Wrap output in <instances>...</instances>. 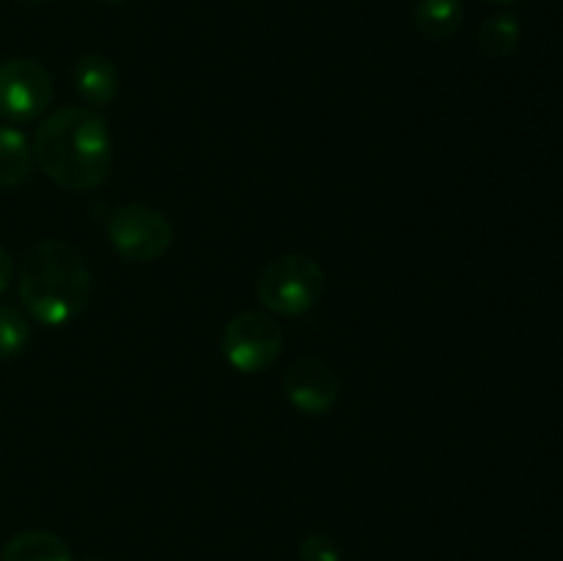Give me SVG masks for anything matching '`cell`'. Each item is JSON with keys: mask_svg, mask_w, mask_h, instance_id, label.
Returning <instances> with one entry per match:
<instances>
[{"mask_svg": "<svg viewBox=\"0 0 563 561\" xmlns=\"http://www.w3.org/2000/svg\"><path fill=\"white\" fill-rule=\"evenodd\" d=\"M33 160L44 176L69 193L97 190L113 168V138L104 116L69 105L53 110L33 132Z\"/></svg>", "mask_w": 563, "mask_h": 561, "instance_id": "6da1fadb", "label": "cell"}, {"mask_svg": "<svg viewBox=\"0 0 563 561\" xmlns=\"http://www.w3.org/2000/svg\"><path fill=\"white\" fill-rule=\"evenodd\" d=\"M91 267L75 245L64 240H38L16 267V292L27 317L44 328H66L91 300Z\"/></svg>", "mask_w": 563, "mask_h": 561, "instance_id": "7a4b0ae2", "label": "cell"}, {"mask_svg": "<svg viewBox=\"0 0 563 561\" xmlns=\"http://www.w3.org/2000/svg\"><path fill=\"white\" fill-rule=\"evenodd\" d=\"M324 270L306 253H286L273 258L256 280L258 302L278 317H302L324 295Z\"/></svg>", "mask_w": 563, "mask_h": 561, "instance_id": "3957f363", "label": "cell"}, {"mask_svg": "<svg viewBox=\"0 0 563 561\" xmlns=\"http://www.w3.org/2000/svg\"><path fill=\"white\" fill-rule=\"evenodd\" d=\"M110 248L135 264L157 262L174 245V223L168 215L148 204H121L104 223Z\"/></svg>", "mask_w": 563, "mask_h": 561, "instance_id": "277c9868", "label": "cell"}, {"mask_svg": "<svg viewBox=\"0 0 563 561\" xmlns=\"http://www.w3.org/2000/svg\"><path fill=\"white\" fill-rule=\"evenodd\" d=\"M220 350L236 372L262 374L278 363L284 352V330L269 314L242 311L225 322Z\"/></svg>", "mask_w": 563, "mask_h": 561, "instance_id": "5b68a950", "label": "cell"}, {"mask_svg": "<svg viewBox=\"0 0 563 561\" xmlns=\"http://www.w3.org/2000/svg\"><path fill=\"white\" fill-rule=\"evenodd\" d=\"M53 105V77L38 61L9 58L0 64V116L11 124H27Z\"/></svg>", "mask_w": 563, "mask_h": 561, "instance_id": "8992f818", "label": "cell"}, {"mask_svg": "<svg viewBox=\"0 0 563 561\" xmlns=\"http://www.w3.org/2000/svg\"><path fill=\"white\" fill-rule=\"evenodd\" d=\"M284 394L302 416H328L341 399L339 374L319 358H300L284 372Z\"/></svg>", "mask_w": 563, "mask_h": 561, "instance_id": "52a82bcc", "label": "cell"}, {"mask_svg": "<svg viewBox=\"0 0 563 561\" xmlns=\"http://www.w3.org/2000/svg\"><path fill=\"white\" fill-rule=\"evenodd\" d=\"M71 82H75V91L80 94L82 102L93 110L108 108L121 94L119 69H115L113 61L99 53H88L77 58Z\"/></svg>", "mask_w": 563, "mask_h": 561, "instance_id": "ba28073f", "label": "cell"}, {"mask_svg": "<svg viewBox=\"0 0 563 561\" xmlns=\"http://www.w3.org/2000/svg\"><path fill=\"white\" fill-rule=\"evenodd\" d=\"M33 148L25 132L11 124H0V190H16L33 174Z\"/></svg>", "mask_w": 563, "mask_h": 561, "instance_id": "9c48e42d", "label": "cell"}, {"mask_svg": "<svg viewBox=\"0 0 563 561\" xmlns=\"http://www.w3.org/2000/svg\"><path fill=\"white\" fill-rule=\"evenodd\" d=\"M0 561H75L71 548L53 531L44 528H31L20 531L3 544Z\"/></svg>", "mask_w": 563, "mask_h": 561, "instance_id": "30bf717a", "label": "cell"}, {"mask_svg": "<svg viewBox=\"0 0 563 561\" xmlns=\"http://www.w3.org/2000/svg\"><path fill=\"white\" fill-rule=\"evenodd\" d=\"M465 22L462 0H418L412 6V25L429 42H445Z\"/></svg>", "mask_w": 563, "mask_h": 561, "instance_id": "8fae6325", "label": "cell"}, {"mask_svg": "<svg viewBox=\"0 0 563 561\" xmlns=\"http://www.w3.org/2000/svg\"><path fill=\"white\" fill-rule=\"evenodd\" d=\"M522 36L520 20L509 11H500V14L487 16L478 28V50H482L487 58H509L517 50Z\"/></svg>", "mask_w": 563, "mask_h": 561, "instance_id": "7c38bea8", "label": "cell"}, {"mask_svg": "<svg viewBox=\"0 0 563 561\" xmlns=\"http://www.w3.org/2000/svg\"><path fill=\"white\" fill-rule=\"evenodd\" d=\"M31 319L14 306L0 302V361H14L31 344Z\"/></svg>", "mask_w": 563, "mask_h": 561, "instance_id": "4fadbf2b", "label": "cell"}, {"mask_svg": "<svg viewBox=\"0 0 563 561\" xmlns=\"http://www.w3.org/2000/svg\"><path fill=\"white\" fill-rule=\"evenodd\" d=\"M300 559L302 561H341L339 544L324 534H311L306 542L300 544Z\"/></svg>", "mask_w": 563, "mask_h": 561, "instance_id": "5bb4252c", "label": "cell"}, {"mask_svg": "<svg viewBox=\"0 0 563 561\" xmlns=\"http://www.w3.org/2000/svg\"><path fill=\"white\" fill-rule=\"evenodd\" d=\"M14 273H16L14 258H11V253L5 251L3 245H0V295H3V292L11 286V280H14Z\"/></svg>", "mask_w": 563, "mask_h": 561, "instance_id": "9a60e30c", "label": "cell"}, {"mask_svg": "<svg viewBox=\"0 0 563 561\" xmlns=\"http://www.w3.org/2000/svg\"><path fill=\"white\" fill-rule=\"evenodd\" d=\"M14 3H22V6H42V3H47V0H14Z\"/></svg>", "mask_w": 563, "mask_h": 561, "instance_id": "2e32d148", "label": "cell"}, {"mask_svg": "<svg viewBox=\"0 0 563 561\" xmlns=\"http://www.w3.org/2000/svg\"><path fill=\"white\" fill-rule=\"evenodd\" d=\"M484 3H493V6H511V3H517V0H484Z\"/></svg>", "mask_w": 563, "mask_h": 561, "instance_id": "e0dca14e", "label": "cell"}, {"mask_svg": "<svg viewBox=\"0 0 563 561\" xmlns=\"http://www.w3.org/2000/svg\"><path fill=\"white\" fill-rule=\"evenodd\" d=\"M99 3H108V6H119V3H124V0H99Z\"/></svg>", "mask_w": 563, "mask_h": 561, "instance_id": "ac0fdd59", "label": "cell"}, {"mask_svg": "<svg viewBox=\"0 0 563 561\" xmlns=\"http://www.w3.org/2000/svg\"><path fill=\"white\" fill-rule=\"evenodd\" d=\"M82 561H104V559H99V556H88V559H82Z\"/></svg>", "mask_w": 563, "mask_h": 561, "instance_id": "d6986e66", "label": "cell"}]
</instances>
